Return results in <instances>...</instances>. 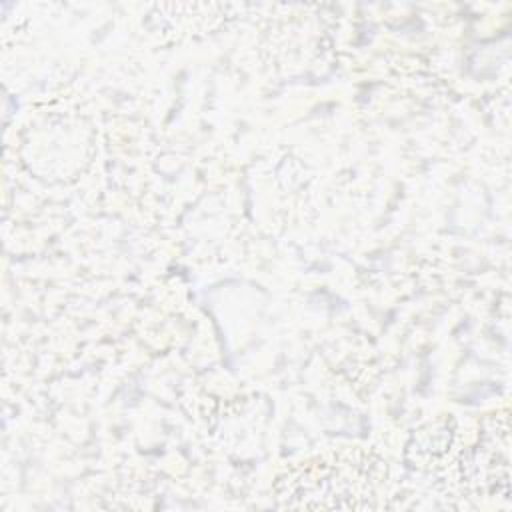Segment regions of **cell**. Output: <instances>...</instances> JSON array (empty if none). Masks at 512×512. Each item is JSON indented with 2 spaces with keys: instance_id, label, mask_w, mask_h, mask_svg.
<instances>
[{
  "instance_id": "obj_1",
  "label": "cell",
  "mask_w": 512,
  "mask_h": 512,
  "mask_svg": "<svg viewBox=\"0 0 512 512\" xmlns=\"http://www.w3.org/2000/svg\"><path fill=\"white\" fill-rule=\"evenodd\" d=\"M376 464L360 450L302 464L276 484V498L286 508H362L356 498L374 496Z\"/></svg>"
}]
</instances>
